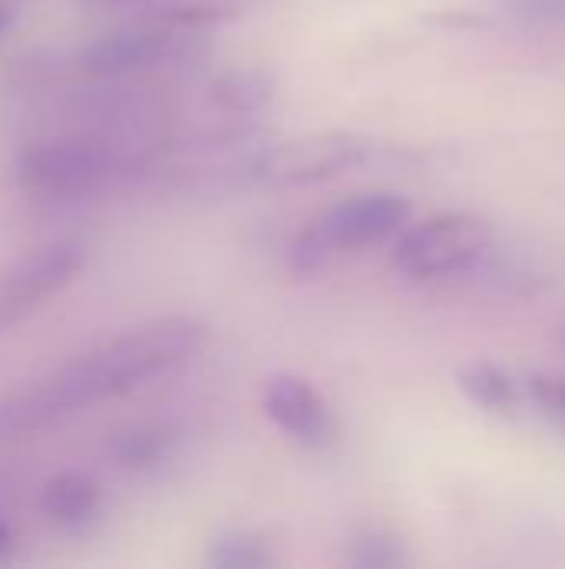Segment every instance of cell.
<instances>
[{
  "instance_id": "obj_1",
  "label": "cell",
  "mask_w": 565,
  "mask_h": 569,
  "mask_svg": "<svg viewBox=\"0 0 565 569\" xmlns=\"http://www.w3.org/2000/svg\"><path fill=\"white\" fill-rule=\"evenodd\" d=\"M206 343V327L190 317H163L133 327L110 343L53 370L30 390L0 400V443L57 423L80 407L123 397L193 360Z\"/></svg>"
},
{
  "instance_id": "obj_2",
  "label": "cell",
  "mask_w": 565,
  "mask_h": 569,
  "mask_svg": "<svg viewBox=\"0 0 565 569\" xmlns=\"http://www.w3.org/2000/svg\"><path fill=\"white\" fill-rule=\"evenodd\" d=\"M493 243V227L473 213L430 217L403 233L393 263L413 280H436L473 267Z\"/></svg>"
},
{
  "instance_id": "obj_3",
  "label": "cell",
  "mask_w": 565,
  "mask_h": 569,
  "mask_svg": "<svg viewBox=\"0 0 565 569\" xmlns=\"http://www.w3.org/2000/svg\"><path fill=\"white\" fill-rule=\"evenodd\" d=\"M13 170L27 193L77 197L103 187L120 170V157L97 140H43L23 147Z\"/></svg>"
},
{
  "instance_id": "obj_4",
  "label": "cell",
  "mask_w": 565,
  "mask_h": 569,
  "mask_svg": "<svg viewBox=\"0 0 565 569\" xmlns=\"http://www.w3.org/2000/svg\"><path fill=\"white\" fill-rule=\"evenodd\" d=\"M373 143L356 137V133H313L300 140L276 143L263 150L253 163L250 173L263 183H316L330 180L343 170L360 167L370 157Z\"/></svg>"
},
{
  "instance_id": "obj_5",
  "label": "cell",
  "mask_w": 565,
  "mask_h": 569,
  "mask_svg": "<svg viewBox=\"0 0 565 569\" xmlns=\"http://www.w3.org/2000/svg\"><path fill=\"white\" fill-rule=\"evenodd\" d=\"M186 30L190 27H176V23L157 17L153 23H140V27L107 33V37L87 43L70 60V73L83 77V80H100V77H123L133 70L167 63L183 50Z\"/></svg>"
},
{
  "instance_id": "obj_6",
  "label": "cell",
  "mask_w": 565,
  "mask_h": 569,
  "mask_svg": "<svg viewBox=\"0 0 565 569\" xmlns=\"http://www.w3.org/2000/svg\"><path fill=\"white\" fill-rule=\"evenodd\" d=\"M80 267L83 247L73 240H57L0 270V333L20 323L50 293L63 290Z\"/></svg>"
},
{
  "instance_id": "obj_7",
  "label": "cell",
  "mask_w": 565,
  "mask_h": 569,
  "mask_svg": "<svg viewBox=\"0 0 565 569\" xmlns=\"http://www.w3.org/2000/svg\"><path fill=\"white\" fill-rule=\"evenodd\" d=\"M413 217V207L400 193H363L336 203L323 220H316V233L330 253L363 250L393 233H400Z\"/></svg>"
},
{
  "instance_id": "obj_8",
  "label": "cell",
  "mask_w": 565,
  "mask_h": 569,
  "mask_svg": "<svg viewBox=\"0 0 565 569\" xmlns=\"http://www.w3.org/2000/svg\"><path fill=\"white\" fill-rule=\"evenodd\" d=\"M266 417L303 447H326L336 437V420L330 403L316 387L296 373H276L263 390Z\"/></svg>"
},
{
  "instance_id": "obj_9",
  "label": "cell",
  "mask_w": 565,
  "mask_h": 569,
  "mask_svg": "<svg viewBox=\"0 0 565 569\" xmlns=\"http://www.w3.org/2000/svg\"><path fill=\"white\" fill-rule=\"evenodd\" d=\"M43 513L60 527H80L87 523L100 507V487L87 473H57L47 480L40 497Z\"/></svg>"
},
{
  "instance_id": "obj_10",
  "label": "cell",
  "mask_w": 565,
  "mask_h": 569,
  "mask_svg": "<svg viewBox=\"0 0 565 569\" xmlns=\"http://www.w3.org/2000/svg\"><path fill=\"white\" fill-rule=\"evenodd\" d=\"M456 383H460V390H463L476 407H483V410H490V413H513V410H519L523 390H519V383H516L503 367H496V363H486V360L470 363V367H463V370L456 373Z\"/></svg>"
},
{
  "instance_id": "obj_11",
  "label": "cell",
  "mask_w": 565,
  "mask_h": 569,
  "mask_svg": "<svg viewBox=\"0 0 565 569\" xmlns=\"http://www.w3.org/2000/svg\"><path fill=\"white\" fill-rule=\"evenodd\" d=\"M273 93V83L260 70H230L213 83V97L236 113H253L260 110Z\"/></svg>"
},
{
  "instance_id": "obj_12",
  "label": "cell",
  "mask_w": 565,
  "mask_h": 569,
  "mask_svg": "<svg viewBox=\"0 0 565 569\" xmlns=\"http://www.w3.org/2000/svg\"><path fill=\"white\" fill-rule=\"evenodd\" d=\"M206 563L220 569H263L273 563V553L250 533H226L210 543Z\"/></svg>"
},
{
  "instance_id": "obj_13",
  "label": "cell",
  "mask_w": 565,
  "mask_h": 569,
  "mask_svg": "<svg viewBox=\"0 0 565 569\" xmlns=\"http://www.w3.org/2000/svg\"><path fill=\"white\" fill-rule=\"evenodd\" d=\"M500 13L526 30H565V0H500Z\"/></svg>"
},
{
  "instance_id": "obj_14",
  "label": "cell",
  "mask_w": 565,
  "mask_h": 569,
  "mask_svg": "<svg viewBox=\"0 0 565 569\" xmlns=\"http://www.w3.org/2000/svg\"><path fill=\"white\" fill-rule=\"evenodd\" d=\"M356 567L366 569H390V567H403L406 563V550L403 543L386 533V530H370L356 540L353 547V557H350Z\"/></svg>"
},
{
  "instance_id": "obj_15",
  "label": "cell",
  "mask_w": 565,
  "mask_h": 569,
  "mask_svg": "<svg viewBox=\"0 0 565 569\" xmlns=\"http://www.w3.org/2000/svg\"><path fill=\"white\" fill-rule=\"evenodd\" d=\"M163 443H167L163 433H133V437H127V440L117 447V460H120L123 467H130V470L150 467V463L160 460Z\"/></svg>"
},
{
  "instance_id": "obj_16",
  "label": "cell",
  "mask_w": 565,
  "mask_h": 569,
  "mask_svg": "<svg viewBox=\"0 0 565 569\" xmlns=\"http://www.w3.org/2000/svg\"><path fill=\"white\" fill-rule=\"evenodd\" d=\"M529 393L546 413L565 420V373H536V377H529Z\"/></svg>"
},
{
  "instance_id": "obj_17",
  "label": "cell",
  "mask_w": 565,
  "mask_h": 569,
  "mask_svg": "<svg viewBox=\"0 0 565 569\" xmlns=\"http://www.w3.org/2000/svg\"><path fill=\"white\" fill-rule=\"evenodd\" d=\"M13 543H17V533H13V523L0 513V560L13 550Z\"/></svg>"
},
{
  "instance_id": "obj_18",
  "label": "cell",
  "mask_w": 565,
  "mask_h": 569,
  "mask_svg": "<svg viewBox=\"0 0 565 569\" xmlns=\"http://www.w3.org/2000/svg\"><path fill=\"white\" fill-rule=\"evenodd\" d=\"M7 23H10V10H7V7H0V30H3Z\"/></svg>"
},
{
  "instance_id": "obj_19",
  "label": "cell",
  "mask_w": 565,
  "mask_h": 569,
  "mask_svg": "<svg viewBox=\"0 0 565 569\" xmlns=\"http://www.w3.org/2000/svg\"><path fill=\"white\" fill-rule=\"evenodd\" d=\"M90 3H127V0H90Z\"/></svg>"
}]
</instances>
